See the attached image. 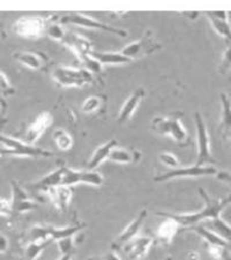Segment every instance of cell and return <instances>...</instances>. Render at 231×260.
Instances as JSON below:
<instances>
[{"label": "cell", "instance_id": "obj_15", "mask_svg": "<svg viewBox=\"0 0 231 260\" xmlns=\"http://www.w3.org/2000/svg\"><path fill=\"white\" fill-rule=\"evenodd\" d=\"M154 244V238L149 236L136 237L129 243H127L125 247V252L127 253L129 260H140L148 254L150 247Z\"/></svg>", "mask_w": 231, "mask_h": 260}, {"label": "cell", "instance_id": "obj_29", "mask_svg": "<svg viewBox=\"0 0 231 260\" xmlns=\"http://www.w3.org/2000/svg\"><path fill=\"white\" fill-rule=\"evenodd\" d=\"M104 183L103 176L96 170H81L80 174V184H87L95 187L102 186Z\"/></svg>", "mask_w": 231, "mask_h": 260}, {"label": "cell", "instance_id": "obj_37", "mask_svg": "<svg viewBox=\"0 0 231 260\" xmlns=\"http://www.w3.org/2000/svg\"><path fill=\"white\" fill-rule=\"evenodd\" d=\"M12 215V209L10 200H5L0 198V216H11Z\"/></svg>", "mask_w": 231, "mask_h": 260}, {"label": "cell", "instance_id": "obj_13", "mask_svg": "<svg viewBox=\"0 0 231 260\" xmlns=\"http://www.w3.org/2000/svg\"><path fill=\"white\" fill-rule=\"evenodd\" d=\"M147 215H148L147 209H142V211L138 214L136 219H134L131 223H128L127 227H126L123 232L116 237V240L113 241V243L111 244L112 251L119 250L120 247H124L127 243H129L137 237L139 230L141 229L142 224H144Z\"/></svg>", "mask_w": 231, "mask_h": 260}, {"label": "cell", "instance_id": "obj_47", "mask_svg": "<svg viewBox=\"0 0 231 260\" xmlns=\"http://www.w3.org/2000/svg\"><path fill=\"white\" fill-rule=\"evenodd\" d=\"M0 35H4V34L2 32V30H0Z\"/></svg>", "mask_w": 231, "mask_h": 260}, {"label": "cell", "instance_id": "obj_38", "mask_svg": "<svg viewBox=\"0 0 231 260\" xmlns=\"http://www.w3.org/2000/svg\"><path fill=\"white\" fill-rule=\"evenodd\" d=\"M87 260H121L119 258V255L117 254L115 251H110L103 255H100V257H91Z\"/></svg>", "mask_w": 231, "mask_h": 260}, {"label": "cell", "instance_id": "obj_1", "mask_svg": "<svg viewBox=\"0 0 231 260\" xmlns=\"http://www.w3.org/2000/svg\"><path fill=\"white\" fill-rule=\"evenodd\" d=\"M199 194L205 201V206L199 212L186 214H174L158 212L157 215L161 217H170L175 220L180 227H195L203 221H211L221 216V213L231 205V194L223 199H214L208 196L204 188H199Z\"/></svg>", "mask_w": 231, "mask_h": 260}, {"label": "cell", "instance_id": "obj_43", "mask_svg": "<svg viewBox=\"0 0 231 260\" xmlns=\"http://www.w3.org/2000/svg\"><path fill=\"white\" fill-rule=\"evenodd\" d=\"M73 254H65V255H61L59 258V260H72Z\"/></svg>", "mask_w": 231, "mask_h": 260}, {"label": "cell", "instance_id": "obj_21", "mask_svg": "<svg viewBox=\"0 0 231 260\" xmlns=\"http://www.w3.org/2000/svg\"><path fill=\"white\" fill-rule=\"evenodd\" d=\"M164 221L159 224L156 232V240L161 242L162 244L168 245L170 244L174 240V237L177 235L179 229L182 228L175 220L170 219V217H164Z\"/></svg>", "mask_w": 231, "mask_h": 260}, {"label": "cell", "instance_id": "obj_9", "mask_svg": "<svg viewBox=\"0 0 231 260\" xmlns=\"http://www.w3.org/2000/svg\"><path fill=\"white\" fill-rule=\"evenodd\" d=\"M217 174L216 168L212 166H206V167H199L193 165L191 167H182L176 168V169H171L167 173H163L161 175H157L156 177H154V182L156 183H164L169 182L171 179H177V178H195V177H205V176H214Z\"/></svg>", "mask_w": 231, "mask_h": 260}, {"label": "cell", "instance_id": "obj_35", "mask_svg": "<svg viewBox=\"0 0 231 260\" xmlns=\"http://www.w3.org/2000/svg\"><path fill=\"white\" fill-rule=\"evenodd\" d=\"M230 70H231V44H228L223 56H222L221 64H220V67H218V73L224 75L228 73Z\"/></svg>", "mask_w": 231, "mask_h": 260}, {"label": "cell", "instance_id": "obj_28", "mask_svg": "<svg viewBox=\"0 0 231 260\" xmlns=\"http://www.w3.org/2000/svg\"><path fill=\"white\" fill-rule=\"evenodd\" d=\"M52 138L54 144H56L58 148L62 150V152H67V150H70L73 147V138L69 132L65 131V129L60 128L54 131Z\"/></svg>", "mask_w": 231, "mask_h": 260}, {"label": "cell", "instance_id": "obj_39", "mask_svg": "<svg viewBox=\"0 0 231 260\" xmlns=\"http://www.w3.org/2000/svg\"><path fill=\"white\" fill-rule=\"evenodd\" d=\"M8 246H10V242H8L7 236L0 234V253L7 252Z\"/></svg>", "mask_w": 231, "mask_h": 260}, {"label": "cell", "instance_id": "obj_3", "mask_svg": "<svg viewBox=\"0 0 231 260\" xmlns=\"http://www.w3.org/2000/svg\"><path fill=\"white\" fill-rule=\"evenodd\" d=\"M0 142L5 148H0V156H19V157H35L48 158L53 156V153L40 147L28 145L7 134L0 133Z\"/></svg>", "mask_w": 231, "mask_h": 260}, {"label": "cell", "instance_id": "obj_24", "mask_svg": "<svg viewBox=\"0 0 231 260\" xmlns=\"http://www.w3.org/2000/svg\"><path fill=\"white\" fill-rule=\"evenodd\" d=\"M86 227V224L83 222H80V223H75L72 225H67V227L62 228H56L52 227V225H49V238L50 241H59L62 238L67 237H74V235L79 233L80 230H82Z\"/></svg>", "mask_w": 231, "mask_h": 260}, {"label": "cell", "instance_id": "obj_32", "mask_svg": "<svg viewBox=\"0 0 231 260\" xmlns=\"http://www.w3.org/2000/svg\"><path fill=\"white\" fill-rule=\"evenodd\" d=\"M80 62H81L82 69L87 70L88 72L91 73L92 75H100L101 73H102L103 66L101 65L97 60L94 59L90 54L89 56L83 58L82 60H80Z\"/></svg>", "mask_w": 231, "mask_h": 260}, {"label": "cell", "instance_id": "obj_8", "mask_svg": "<svg viewBox=\"0 0 231 260\" xmlns=\"http://www.w3.org/2000/svg\"><path fill=\"white\" fill-rule=\"evenodd\" d=\"M194 123L196 129V144H198V158H196L194 165L199 167L215 165L216 161L214 160L212 155L209 134L200 112H195L194 114Z\"/></svg>", "mask_w": 231, "mask_h": 260}, {"label": "cell", "instance_id": "obj_12", "mask_svg": "<svg viewBox=\"0 0 231 260\" xmlns=\"http://www.w3.org/2000/svg\"><path fill=\"white\" fill-rule=\"evenodd\" d=\"M61 44L66 45V47L77 56L79 61L82 60L85 57L89 56L92 50H94L92 49L91 42L89 40L74 31L66 30L65 37L64 40H62Z\"/></svg>", "mask_w": 231, "mask_h": 260}, {"label": "cell", "instance_id": "obj_36", "mask_svg": "<svg viewBox=\"0 0 231 260\" xmlns=\"http://www.w3.org/2000/svg\"><path fill=\"white\" fill-rule=\"evenodd\" d=\"M14 93H15V89L11 86L6 74L0 71V94L4 96H11Z\"/></svg>", "mask_w": 231, "mask_h": 260}, {"label": "cell", "instance_id": "obj_4", "mask_svg": "<svg viewBox=\"0 0 231 260\" xmlns=\"http://www.w3.org/2000/svg\"><path fill=\"white\" fill-rule=\"evenodd\" d=\"M51 77L62 88H81L94 82V75L87 70L69 66L54 67Z\"/></svg>", "mask_w": 231, "mask_h": 260}, {"label": "cell", "instance_id": "obj_34", "mask_svg": "<svg viewBox=\"0 0 231 260\" xmlns=\"http://www.w3.org/2000/svg\"><path fill=\"white\" fill-rule=\"evenodd\" d=\"M57 244H58V249H59V252L61 253V255L74 253L75 246H74L73 237L62 238V240L57 241Z\"/></svg>", "mask_w": 231, "mask_h": 260}, {"label": "cell", "instance_id": "obj_5", "mask_svg": "<svg viewBox=\"0 0 231 260\" xmlns=\"http://www.w3.org/2000/svg\"><path fill=\"white\" fill-rule=\"evenodd\" d=\"M162 49V44L156 41L154 37V34L152 30H147L144 36L140 37L138 41H134L132 43L126 45V47L121 50L120 53L128 58L129 60L134 61L136 59H140V58L148 57L150 54L157 52L158 50Z\"/></svg>", "mask_w": 231, "mask_h": 260}, {"label": "cell", "instance_id": "obj_18", "mask_svg": "<svg viewBox=\"0 0 231 260\" xmlns=\"http://www.w3.org/2000/svg\"><path fill=\"white\" fill-rule=\"evenodd\" d=\"M15 60H18L21 65L28 67L30 70H45L49 65V58L44 53L30 52V51H19L13 53Z\"/></svg>", "mask_w": 231, "mask_h": 260}, {"label": "cell", "instance_id": "obj_46", "mask_svg": "<svg viewBox=\"0 0 231 260\" xmlns=\"http://www.w3.org/2000/svg\"><path fill=\"white\" fill-rule=\"evenodd\" d=\"M166 260H174V259H172V258H171V257H169V258H167V259H166Z\"/></svg>", "mask_w": 231, "mask_h": 260}, {"label": "cell", "instance_id": "obj_41", "mask_svg": "<svg viewBox=\"0 0 231 260\" xmlns=\"http://www.w3.org/2000/svg\"><path fill=\"white\" fill-rule=\"evenodd\" d=\"M182 14L190 20H195L196 16L200 15V13H198V12H184Z\"/></svg>", "mask_w": 231, "mask_h": 260}, {"label": "cell", "instance_id": "obj_16", "mask_svg": "<svg viewBox=\"0 0 231 260\" xmlns=\"http://www.w3.org/2000/svg\"><path fill=\"white\" fill-rule=\"evenodd\" d=\"M65 166H60L54 169L51 173L45 175L44 177L37 180V182L32 183L28 187L35 192H43V193H48V192L53 187H57L61 185L62 174H64Z\"/></svg>", "mask_w": 231, "mask_h": 260}, {"label": "cell", "instance_id": "obj_19", "mask_svg": "<svg viewBox=\"0 0 231 260\" xmlns=\"http://www.w3.org/2000/svg\"><path fill=\"white\" fill-rule=\"evenodd\" d=\"M46 194L49 196L50 201L58 211L65 213L70 206L71 199H72V187L59 185L51 188Z\"/></svg>", "mask_w": 231, "mask_h": 260}, {"label": "cell", "instance_id": "obj_7", "mask_svg": "<svg viewBox=\"0 0 231 260\" xmlns=\"http://www.w3.org/2000/svg\"><path fill=\"white\" fill-rule=\"evenodd\" d=\"M50 22L49 19L39 15L22 16L15 21L13 30L16 35L28 40H37L45 35V29Z\"/></svg>", "mask_w": 231, "mask_h": 260}, {"label": "cell", "instance_id": "obj_33", "mask_svg": "<svg viewBox=\"0 0 231 260\" xmlns=\"http://www.w3.org/2000/svg\"><path fill=\"white\" fill-rule=\"evenodd\" d=\"M158 160L162 165H164L166 167L170 168L171 169H176V168L180 167V162L178 161V158L176 157V155L169 152H163L158 155Z\"/></svg>", "mask_w": 231, "mask_h": 260}, {"label": "cell", "instance_id": "obj_40", "mask_svg": "<svg viewBox=\"0 0 231 260\" xmlns=\"http://www.w3.org/2000/svg\"><path fill=\"white\" fill-rule=\"evenodd\" d=\"M216 177L218 180H222V182L231 185V174L228 171H220V173L216 174Z\"/></svg>", "mask_w": 231, "mask_h": 260}, {"label": "cell", "instance_id": "obj_11", "mask_svg": "<svg viewBox=\"0 0 231 260\" xmlns=\"http://www.w3.org/2000/svg\"><path fill=\"white\" fill-rule=\"evenodd\" d=\"M53 117L48 111L41 112V114L36 117V119L32 121V124L27 128L24 132L21 141L26 142L28 145H35V142L40 139V137L43 134L46 129L52 125Z\"/></svg>", "mask_w": 231, "mask_h": 260}, {"label": "cell", "instance_id": "obj_17", "mask_svg": "<svg viewBox=\"0 0 231 260\" xmlns=\"http://www.w3.org/2000/svg\"><path fill=\"white\" fill-rule=\"evenodd\" d=\"M205 15L208 18L214 30L223 37L228 42V44H231V24L229 22V13H226V12H206Z\"/></svg>", "mask_w": 231, "mask_h": 260}, {"label": "cell", "instance_id": "obj_14", "mask_svg": "<svg viewBox=\"0 0 231 260\" xmlns=\"http://www.w3.org/2000/svg\"><path fill=\"white\" fill-rule=\"evenodd\" d=\"M146 96V89L142 87H139L138 89H136L133 93L129 95V98L125 101L123 107H121L119 115L117 117V121L118 124L123 125L126 124L127 121L132 118V116L134 115V112L139 107V104L142 100L145 99Z\"/></svg>", "mask_w": 231, "mask_h": 260}, {"label": "cell", "instance_id": "obj_30", "mask_svg": "<svg viewBox=\"0 0 231 260\" xmlns=\"http://www.w3.org/2000/svg\"><path fill=\"white\" fill-rule=\"evenodd\" d=\"M103 104V99L101 96H90L83 101L81 111L83 114H95L97 112Z\"/></svg>", "mask_w": 231, "mask_h": 260}, {"label": "cell", "instance_id": "obj_45", "mask_svg": "<svg viewBox=\"0 0 231 260\" xmlns=\"http://www.w3.org/2000/svg\"><path fill=\"white\" fill-rule=\"evenodd\" d=\"M4 102V101L3 100H0V110H2V103Z\"/></svg>", "mask_w": 231, "mask_h": 260}, {"label": "cell", "instance_id": "obj_44", "mask_svg": "<svg viewBox=\"0 0 231 260\" xmlns=\"http://www.w3.org/2000/svg\"><path fill=\"white\" fill-rule=\"evenodd\" d=\"M5 123H6L5 119H0V133H2V128L4 125H5Z\"/></svg>", "mask_w": 231, "mask_h": 260}, {"label": "cell", "instance_id": "obj_25", "mask_svg": "<svg viewBox=\"0 0 231 260\" xmlns=\"http://www.w3.org/2000/svg\"><path fill=\"white\" fill-rule=\"evenodd\" d=\"M222 102V117L220 124V132L223 137H229L231 133V101L226 94L221 93Z\"/></svg>", "mask_w": 231, "mask_h": 260}, {"label": "cell", "instance_id": "obj_10", "mask_svg": "<svg viewBox=\"0 0 231 260\" xmlns=\"http://www.w3.org/2000/svg\"><path fill=\"white\" fill-rule=\"evenodd\" d=\"M11 188H12V199L10 200L12 215L13 214H23L28 213L35 209L37 207L36 201H34L27 191L16 182V180H12L11 182Z\"/></svg>", "mask_w": 231, "mask_h": 260}, {"label": "cell", "instance_id": "obj_23", "mask_svg": "<svg viewBox=\"0 0 231 260\" xmlns=\"http://www.w3.org/2000/svg\"><path fill=\"white\" fill-rule=\"evenodd\" d=\"M141 154L138 150L129 152L127 149L119 148L118 146L115 147L109 155V161L120 163V165H129V163H137L140 161Z\"/></svg>", "mask_w": 231, "mask_h": 260}, {"label": "cell", "instance_id": "obj_20", "mask_svg": "<svg viewBox=\"0 0 231 260\" xmlns=\"http://www.w3.org/2000/svg\"><path fill=\"white\" fill-rule=\"evenodd\" d=\"M118 146V142L115 139H111L107 141L106 144L101 145L100 147L95 149L94 154L91 155L90 160L87 163L88 170H95L96 168H98L104 161L109 160V155H110L111 150L115 148V147Z\"/></svg>", "mask_w": 231, "mask_h": 260}, {"label": "cell", "instance_id": "obj_2", "mask_svg": "<svg viewBox=\"0 0 231 260\" xmlns=\"http://www.w3.org/2000/svg\"><path fill=\"white\" fill-rule=\"evenodd\" d=\"M183 112L175 111L166 117H155L152 121V128L159 136L170 137L180 147L190 145L191 138L182 124Z\"/></svg>", "mask_w": 231, "mask_h": 260}, {"label": "cell", "instance_id": "obj_6", "mask_svg": "<svg viewBox=\"0 0 231 260\" xmlns=\"http://www.w3.org/2000/svg\"><path fill=\"white\" fill-rule=\"evenodd\" d=\"M60 24H72V26L81 27V28H88L94 29V30H101L110 32L112 35H116L118 37H126L127 36V31L123 30V29H118L115 27L109 26L107 23L101 22L100 20H96L91 18L90 15L83 14V13H69L61 16L59 19Z\"/></svg>", "mask_w": 231, "mask_h": 260}, {"label": "cell", "instance_id": "obj_26", "mask_svg": "<svg viewBox=\"0 0 231 260\" xmlns=\"http://www.w3.org/2000/svg\"><path fill=\"white\" fill-rule=\"evenodd\" d=\"M208 229L212 230L215 234H217L218 236L223 238L226 242L231 243V225L229 223H226L224 220L217 217V219L211 220L208 223Z\"/></svg>", "mask_w": 231, "mask_h": 260}, {"label": "cell", "instance_id": "obj_42", "mask_svg": "<svg viewBox=\"0 0 231 260\" xmlns=\"http://www.w3.org/2000/svg\"><path fill=\"white\" fill-rule=\"evenodd\" d=\"M200 259V254L198 252H195V251H192L187 254V260H199Z\"/></svg>", "mask_w": 231, "mask_h": 260}, {"label": "cell", "instance_id": "obj_27", "mask_svg": "<svg viewBox=\"0 0 231 260\" xmlns=\"http://www.w3.org/2000/svg\"><path fill=\"white\" fill-rule=\"evenodd\" d=\"M51 241H42V242H30L24 249L23 260H36L40 257L41 253L51 244Z\"/></svg>", "mask_w": 231, "mask_h": 260}, {"label": "cell", "instance_id": "obj_22", "mask_svg": "<svg viewBox=\"0 0 231 260\" xmlns=\"http://www.w3.org/2000/svg\"><path fill=\"white\" fill-rule=\"evenodd\" d=\"M90 56L97 60L102 66L124 65L132 62V60H129L128 58L123 56L120 52H101L92 50Z\"/></svg>", "mask_w": 231, "mask_h": 260}, {"label": "cell", "instance_id": "obj_31", "mask_svg": "<svg viewBox=\"0 0 231 260\" xmlns=\"http://www.w3.org/2000/svg\"><path fill=\"white\" fill-rule=\"evenodd\" d=\"M66 30L62 27V24H60L59 22H51L50 21L48 27L45 29V35H48L50 39H52L57 42H62L65 37Z\"/></svg>", "mask_w": 231, "mask_h": 260}]
</instances>
